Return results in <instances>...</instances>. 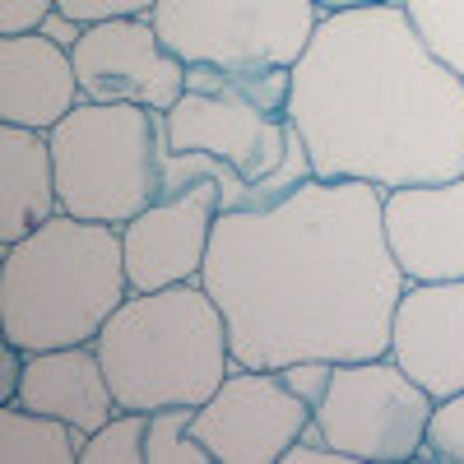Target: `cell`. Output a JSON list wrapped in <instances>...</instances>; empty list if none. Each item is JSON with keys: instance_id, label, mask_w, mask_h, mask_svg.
I'll list each match as a JSON object with an SVG mask.
<instances>
[{"instance_id": "6da1fadb", "label": "cell", "mask_w": 464, "mask_h": 464, "mask_svg": "<svg viewBox=\"0 0 464 464\" xmlns=\"http://www.w3.org/2000/svg\"><path fill=\"white\" fill-rule=\"evenodd\" d=\"M200 284L227 321L232 358L269 372L391 353L409 288L385 237V190L330 177L302 181L269 209L218 214Z\"/></svg>"}, {"instance_id": "7a4b0ae2", "label": "cell", "mask_w": 464, "mask_h": 464, "mask_svg": "<svg viewBox=\"0 0 464 464\" xmlns=\"http://www.w3.org/2000/svg\"><path fill=\"white\" fill-rule=\"evenodd\" d=\"M288 121L330 181L400 190L464 172V74L422 43L400 0L321 19L288 70Z\"/></svg>"}, {"instance_id": "3957f363", "label": "cell", "mask_w": 464, "mask_h": 464, "mask_svg": "<svg viewBox=\"0 0 464 464\" xmlns=\"http://www.w3.org/2000/svg\"><path fill=\"white\" fill-rule=\"evenodd\" d=\"M130 293L121 227L61 209L24 242L0 246V325L28 353L93 343Z\"/></svg>"}, {"instance_id": "277c9868", "label": "cell", "mask_w": 464, "mask_h": 464, "mask_svg": "<svg viewBox=\"0 0 464 464\" xmlns=\"http://www.w3.org/2000/svg\"><path fill=\"white\" fill-rule=\"evenodd\" d=\"M168 149L209 153L237 172L232 209H269L312 181V153L288 121V70L227 74L186 65V93L168 111Z\"/></svg>"}, {"instance_id": "5b68a950", "label": "cell", "mask_w": 464, "mask_h": 464, "mask_svg": "<svg viewBox=\"0 0 464 464\" xmlns=\"http://www.w3.org/2000/svg\"><path fill=\"white\" fill-rule=\"evenodd\" d=\"M121 409H200L237 367L227 321L209 288L172 284L130 293L93 339Z\"/></svg>"}, {"instance_id": "8992f818", "label": "cell", "mask_w": 464, "mask_h": 464, "mask_svg": "<svg viewBox=\"0 0 464 464\" xmlns=\"http://www.w3.org/2000/svg\"><path fill=\"white\" fill-rule=\"evenodd\" d=\"M52 135L61 209L126 227L163 196L168 116L140 102H80Z\"/></svg>"}, {"instance_id": "52a82bcc", "label": "cell", "mask_w": 464, "mask_h": 464, "mask_svg": "<svg viewBox=\"0 0 464 464\" xmlns=\"http://www.w3.org/2000/svg\"><path fill=\"white\" fill-rule=\"evenodd\" d=\"M149 19L186 65L269 74L302 61L325 14L316 0H159Z\"/></svg>"}, {"instance_id": "ba28073f", "label": "cell", "mask_w": 464, "mask_h": 464, "mask_svg": "<svg viewBox=\"0 0 464 464\" xmlns=\"http://www.w3.org/2000/svg\"><path fill=\"white\" fill-rule=\"evenodd\" d=\"M432 404L437 400L391 353L358 358L334 367V381L316 409V428L353 464L418 459Z\"/></svg>"}, {"instance_id": "9c48e42d", "label": "cell", "mask_w": 464, "mask_h": 464, "mask_svg": "<svg viewBox=\"0 0 464 464\" xmlns=\"http://www.w3.org/2000/svg\"><path fill=\"white\" fill-rule=\"evenodd\" d=\"M306 409L279 372L232 367L218 391L196 409V437L214 464H284L288 446L312 428Z\"/></svg>"}, {"instance_id": "30bf717a", "label": "cell", "mask_w": 464, "mask_h": 464, "mask_svg": "<svg viewBox=\"0 0 464 464\" xmlns=\"http://www.w3.org/2000/svg\"><path fill=\"white\" fill-rule=\"evenodd\" d=\"M74 70L89 102H140L168 116L186 93V61L163 47L153 19L89 24L74 43Z\"/></svg>"}, {"instance_id": "8fae6325", "label": "cell", "mask_w": 464, "mask_h": 464, "mask_svg": "<svg viewBox=\"0 0 464 464\" xmlns=\"http://www.w3.org/2000/svg\"><path fill=\"white\" fill-rule=\"evenodd\" d=\"M223 214L218 181H190L172 196L153 200L144 214H135L121 227L126 246V275L135 293L149 288H172V284H196L205 275L214 223Z\"/></svg>"}, {"instance_id": "7c38bea8", "label": "cell", "mask_w": 464, "mask_h": 464, "mask_svg": "<svg viewBox=\"0 0 464 464\" xmlns=\"http://www.w3.org/2000/svg\"><path fill=\"white\" fill-rule=\"evenodd\" d=\"M391 358L432 400L464 391V279H422L404 288L391 321Z\"/></svg>"}, {"instance_id": "4fadbf2b", "label": "cell", "mask_w": 464, "mask_h": 464, "mask_svg": "<svg viewBox=\"0 0 464 464\" xmlns=\"http://www.w3.org/2000/svg\"><path fill=\"white\" fill-rule=\"evenodd\" d=\"M385 237L409 284L464 279V172L385 190Z\"/></svg>"}, {"instance_id": "5bb4252c", "label": "cell", "mask_w": 464, "mask_h": 464, "mask_svg": "<svg viewBox=\"0 0 464 464\" xmlns=\"http://www.w3.org/2000/svg\"><path fill=\"white\" fill-rule=\"evenodd\" d=\"M84 102L74 52L47 33L0 37V121L52 130Z\"/></svg>"}, {"instance_id": "9a60e30c", "label": "cell", "mask_w": 464, "mask_h": 464, "mask_svg": "<svg viewBox=\"0 0 464 464\" xmlns=\"http://www.w3.org/2000/svg\"><path fill=\"white\" fill-rule=\"evenodd\" d=\"M14 404L52 413V418L70 422L80 437L102 428V422L121 409L116 404L111 381H107L98 343H70V348H43V353H28L24 385H19Z\"/></svg>"}, {"instance_id": "2e32d148", "label": "cell", "mask_w": 464, "mask_h": 464, "mask_svg": "<svg viewBox=\"0 0 464 464\" xmlns=\"http://www.w3.org/2000/svg\"><path fill=\"white\" fill-rule=\"evenodd\" d=\"M61 214V186L52 135L28 126H0V246L24 242L33 227Z\"/></svg>"}, {"instance_id": "e0dca14e", "label": "cell", "mask_w": 464, "mask_h": 464, "mask_svg": "<svg viewBox=\"0 0 464 464\" xmlns=\"http://www.w3.org/2000/svg\"><path fill=\"white\" fill-rule=\"evenodd\" d=\"M84 437L24 404H0V464H80Z\"/></svg>"}, {"instance_id": "ac0fdd59", "label": "cell", "mask_w": 464, "mask_h": 464, "mask_svg": "<svg viewBox=\"0 0 464 464\" xmlns=\"http://www.w3.org/2000/svg\"><path fill=\"white\" fill-rule=\"evenodd\" d=\"M80 464H149V413L116 409L80 446Z\"/></svg>"}, {"instance_id": "d6986e66", "label": "cell", "mask_w": 464, "mask_h": 464, "mask_svg": "<svg viewBox=\"0 0 464 464\" xmlns=\"http://www.w3.org/2000/svg\"><path fill=\"white\" fill-rule=\"evenodd\" d=\"M400 10L455 74H464V0H400Z\"/></svg>"}, {"instance_id": "ffe728a7", "label": "cell", "mask_w": 464, "mask_h": 464, "mask_svg": "<svg viewBox=\"0 0 464 464\" xmlns=\"http://www.w3.org/2000/svg\"><path fill=\"white\" fill-rule=\"evenodd\" d=\"M149 464H214L196 437V409H153L149 413Z\"/></svg>"}, {"instance_id": "44dd1931", "label": "cell", "mask_w": 464, "mask_h": 464, "mask_svg": "<svg viewBox=\"0 0 464 464\" xmlns=\"http://www.w3.org/2000/svg\"><path fill=\"white\" fill-rule=\"evenodd\" d=\"M422 459L437 464H464V391L432 404L428 432H422Z\"/></svg>"}, {"instance_id": "7402d4cb", "label": "cell", "mask_w": 464, "mask_h": 464, "mask_svg": "<svg viewBox=\"0 0 464 464\" xmlns=\"http://www.w3.org/2000/svg\"><path fill=\"white\" fill-rule=\"evenodd\" d=\"M334 367H339V362H330V358H302V362L279 367V376H284L288 391L316 413L321 400H325V391H330V381H334Z\"/></svg>"}, {"instance_id": "603a6c76", "label": "cell", "mask_w": 464, "mask_h": 464, "mask_svg": "<svg viewBox=\"0 0 464 464\" xmlns=\"http://www.w3.org/2000/svg\"><path fill=\"white\" fill-rule=\"evenodd\" d=\"M159 0H56V10L80 24H107V19H149Z\"/></svg>"}, {"instance_id": "cb8c5ba5", "label": "cell", "mask_w": 464, "mask_h": 464, "mask_svg": "<svg viewBox=\"0 0 464 464\" xmlns=\"http://www.w3.org/2000/svg\"><path fill=\"white\" fill-rule=\"evenodd\" d=\"M56 14V0H0V37L37 33Z\"/></svg>"}, {"instance_id": "d4e9b609", "label": "cell", "mask_w": 464, "mask_h": 464, "mask_svg": "<svg viewBox=\"0 0 464 464\" xmlns=\"http://www.w3.org/2000/svg\"><path fill=\"white\" fill-rule=\"evenodd\" d=\"M284 464H353L343 450H334L325 437H321V428H316V418H312V428H306L293 446H288V455H284Z\"/></svg>"}, {"instance_id": "484cf974", "label": "cell", "mask_w": 464, "mask_h": 464, "mask_svg": "<svg viewBox=\"0 0 464 464\" xmlns=\"http://www.w3.org/2000/svg\"><path fill=\"white\" fill-rule=\"evenodd\" d=\"M24 362H28V348H19V343L5 339V353H0V404H14V400H19Z\"/></svg>"}, {"instance_id": "4316f807", "label": "cell", "mask_w": 464, "mask_h": 464, "mask_svg": "<svg viewBox=\"0 0 464 464\" xmlns=\"http://www.w3.org/2000/svg\"><path fill=\"white\" fill-rule=\"evenodd\" d=\"M84 28H89V24H80V19H70V14H61V10H56V14H52L43 28H37V33H47L52 43H61V47H70V52H74V43L84 37Z\"/></svg>"}, {"instance_id": "83f0119b", "label": "cell", "mask_w": 464, "mask_h": 464, "mask_svg": "<svg viewBox=\"0 0 464 464\" xmlns=\"http://www.w3.org/2000/svg\"><path fill=\"white\" fill-rule=\"evenodd\" d=\"M321 14H339V10H362V5H385V0H316Z\"/></svg>"}]
</instances>
